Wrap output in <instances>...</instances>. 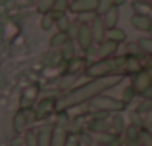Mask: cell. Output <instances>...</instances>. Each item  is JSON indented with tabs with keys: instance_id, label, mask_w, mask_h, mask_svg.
<instances>
[{
	"instance_id": "cell-1",
	"label": "cell",
	"mask_w": 152,
	"mask_h": 146,
	"mask_svg": "<svg viewBox=\"0 0 152 146\" xmlns=\"http://www.w3.org/2000/svg\"><path fill=\"white\" fill-rule=\"evenodd\" d=\"M123 83V75H114V77H102V79H89L83 85H77L58 96V112H67V110L79 108V106L91 102L98 94H104L108 90L115 89Z\"/></svg>"
},
{
	"instance_id": "cell-2",
	"label": "cell",
	"mask_w": 152,
	"mask_h": 146,
	"mask_svg": "<svg viewBox=\"0 0 152 146\" xmlns=\"http://www.w3.org/2000/svg\"><path fill=\"white\" fill-rule=\"evenodd\" d=\"M125 54L123 56H110V58H98V60L91 62L85 69V77L89 79H102V77H114V75H125Z\"/></svg>"
},
{
	"instance_id": "cell-3",
	"label": "cell",
	"mask_w": 152,
	"mask_h": 146,
	"mask_svg": "<svg viewBox=\"0 0 152 146\" xmlns=\"http://www.w3.org/2000/svg\"><path fill=\"white\" fill-rule=\"evenodd\" d=\"M91 113H118L123 112L127 108V104L121 100V98L110 96V94H98L96 98H93L91 102H87Z\"/></svg>"
},
{
	"instance_id": "cell-4",
	"label": "cell",
	"mask_w": 152,
	"mask_h": 146,
	"mask_svg": "<svg viewBox=\"0 0 152 146\" xmlns=\"http://www.w3.org/2000/svg\"><path fill=\"white\" fill-rule=\"evenodd\" d=\"M33 123H37L35 108H19L12 117V127H14V133H18V135L27 133L33 127Z\"/></svg>"
},
{
	"instance_id": "cell-5",
	"label": "cell",
	"mask_w": 152,
	"mask_h": 146,
	"mask_svg": "<svg viewBox=\"0 0 152 146\" xmlns=\"http://www.w3.org/2000/svg\"><path fill=\"white\" fill-rule=\"evenodd\" d=\"M131 86L135 89L137 96H145L152 90V58L135 77H131Z\"/></svg>"
},
{
	"instance_id": "cell-6",
	"label": "cell",
	"mask_w": 152,
	"mask_h": 146,
	"mask_svg": "<svg viewBox=\"0 0 152 146\" xmlns=\"http://www.w3.org/2000/svg\"><path fill=\"white\" fill-rule=\"evenodd\" d=\"M35 108V115H37V121H48L54 113H58V98L56 96H46L41 98Z\"/></svg>"
},
{
	"instance_id": "cell-7",
	"label": "cell",
	"mask_w": 152,
	"mask_h": 146,
	"mask_svg": "<svg viewBox=\"0 0 152 146\" xmlns=\"http://www.w3.org/2000/svg\"><path fill=\"white\" fill-rule=\"evenodd\" d=\"M75 44L83 50V52H91L93 46L96 44L94 42V37H93V29H91V23L87 21H81L79 25V31H77V37H75Z\"/></svg>"
},
{
	"instance_id": "cell-8",
	"label": "cell",
	"mask_w": 152,
	"mask_h": 146,
	"mask_svg": "<svg viewBox=\"0 0 152 146\" xmlns=\"http://www.w3.org/2000/svg\"><path fill=\"white\" fill-rule=\"evenodd\" d=\"M98 0H71L69 12L75 15H87V14H96Z\"/></svg>"
},
{
	"instance_id": "cell-9",
	"label": "cell",
	"mask_w": 152,
	"mask_h": 146,
	"mask_svg": "<svg viewBox=\"0 0 152 146\" xmlns=\"http://www.w3.org/2000/svg\"><path fill=\"white\" fill-rule=\"evenodd\" d=\"M54 139V121H46L37 129V144L35 146H52Z\"/></svg>"
},
{
	"instance_id": "cell-10",
	"label": "cell",
	"mask_w": 152,
	"mask_h": 146,
	"mask_svg": "<svg viewBox=\"0 0 152 146\" xmlns=\"http://www.w3.org/2000/svg\"><path fill=\"white\" fill-rule=\"evenodd\" d=\"M89 135H93V133H89ZM93 137H94V142H96L98 146H123V135L102 133V135H93Z\"/></svg>"
},
{
	"instance_id": "cell-11",
	"label": "cell",
	"mask_w": 152,
	"mask_h": 146,
	"mask_svg": "<svg viewBox=\"0 0 152 146\" xmlns=\"http://www.w3.org/2000/svg\"><path fill=\"white\" fill-rule=\"evenodd\" d=\"M91 62L87 60L85 56H75L71 58L69 62H66V75H79V73H85L87 65Z\"/></svg>"
},
{
	"instance_id": "cell-12",
	"label": "cell",
	"mask_w": 152,
	"mask_h": 146,
	"mask_svg": "<svg viewBox=\"0 0 152 146\" xmlns=\"http://www.w3.org/2000/svg\"><path fill=\"white\" fill-rule=\"evenodd\" d=\"M91 29H93V37H94V42L96 44H100L102 41H106V23H104L102 15H94L93 19H91Z\"/></svg>"
},
{
	"instance_id": "cell-13",
	"label": "cell",
	"mask_w": 152,
	"mask_h": 146,
	"mask_svg": "<svg viewBox=\"0 0 152 146\" xmlns=\"http://www.w3.org/2000/svg\"><path fill=\"white\" fill-rule=\"evenodd\" d=\"M129 23L133 25V29L141 31V33H148L152 29V17L148 15H142V14H133L129 19Z\"/></svg>"
},
{
	"instance_id": "cell-14",
	"label": "cell",
	"mask_w": 152,
	"mask_h": 146,
	"mask_svg": "<svg viewBox=\"0 0 152 146\" xmlns=\"http://www.w3.org/2000/svg\"><path fill=\"white\" fill-rule=\"evenodd\" d=\"M37 96H39V85L33 83V85L25 86V90L21 92V106L19 108H33Z\"/></svg>"
},
{
	"instance_id": "cell-15",
	"label": "cell",
	"mask_w": 152,
	"mask_h": 146,
	"mask_svg": "<svg viewBox=\"0 0 152 146\" xmlns=\"http://www.w3.org/2000/svg\"><path fill=\"white\" fill-rule=\"evenodd\" d=\"M127 62H125V75L127 77H135L139 71H141L145 65H142V60L139 56H129V54H125Z\"/></svg>"
},
{
	"instance_id": "cell-16",
	"label": "cell",
	"mask_w": 152,
	"mask_h": 146,
	"mask_svg": "<svg viewBox=\"0 0 152 146\" xmlns=\"http://www.w3.org/2000/svg\"><path fill=\"white\" fill-rule=\"evenodd\" d=\"M118 48H119L118 42L102 41L100 44H96V54L100 58H110V56H115V54H118Z\"/></svg>"
},
{
	"instance_id": "cell-17",
	"label": "cell",
	"mask_w": 152,
	"mask_h": 146,
	"mask_svg": "<svg viewBox=\"0 0 152 146\" xmlns=\"http://www.w3.org/2000/svg\"><path fill=\"white\" fill-rule=\"evenodd\" d=\"M110 121H112V133H115V135H123L125 127L129 125V123H125V119H123L121 112L110 113Z\"/></svg>"
},
{
	"instance_id": "cell-18",
	"label": "cell",
	"mask_w": 152,
	"mask_h": 146,
	"mask_svg": "<svg viewBox=\"0 0 152 146\" xmlns=\"http://www.w3.org/2000/svg\"><path fill=\"white\" fill-rule=\"evenodd\" d=\"M69 41H73V38L69 37V33H66V31H56L50 37V46L52 48H62V46L67 44Z\"/></svg>"
},
{
	"instance_id": "cell-19",
	"label": "cell",
	"mask_w": 152,
	"mask_h": 146,
	"mask_svg": "<svg viewBox=\"0 0 152 146\" xmlns=\"http://www.w3.org/2000/svg\"><path fill=\"white\" fill-rule=\"evenodd\" d=\"M152 112V94H145V96H141V100H139L137 108H135V113L137 115H146V113Z\"/></svg>"
},
{
	"instance_id": "cell-20",
	"label": "cell",
	"mask_w": 152,
	"mask_h": 146,
	"mask_svg": "<svg viewBox=\"0 0 152 146\" xmlns=\"http://www.w3.org/2000/svg\"><path fill=\"white\" fill-rule=\"evenodd\" d=\"M106 41H112V42H118V44H123L127 41V33L119 27H112V29L106 31Z\"/></svg>"
},
{
	"instance_id": "cell-21",
	"label": "cell",
	"mask_w": 152,
	"mask_h": 146,
	"mask_svg": "<svg viewBox=\"0 0 152 146\" xmlns=\"http://www.w3.org/2000/svg\"><path fill=\"white\" fill-rule=\"evenodd\" d=\"M69 2L71 0H54V6H52V10H50V15L56 19V17H60V15L67 14V12H69Z\"/></svg>"
},
{
	"instance_id": "cell-22",
	"label": "cell",
	"mask_w": 152,
	"mask_h": 146,
	"mask_svg": "<svg viewBox=\"0 0 152 146\" xmlns=\"http://www.w3.org/2000/svg\"><path fill=\"white\" fill-rule=\"evenodd\" d=\"M104 23H106L108 29H112V27H118V21H119V6H114L110 12H106V14L102 15Z\"/></svg>"
},
{
	"instance_id": "cell-23",
	"label": "cell",
	"mask_w": 152,
	"mask_h": 146,
	"mask_svg": "<svg viewBox=\"0 0 152 146\" xmlns=\"http://www.w3.org/2000/svg\"><path fill=\"white\" fill-rule=\"evenodd\" d=\"M133 10H135V14H142V15L152 17V6H150L148 0H135L133 2Z\"/></svg>"
},
{
	"instance_id": "cell-24",
	"label": "cell",
	"mask_w": 152,
	"mask_h": 146,
	"mask_svg": "<svg viewBox=\"0 0 152 146\" xmlns=\"http://www.w3.org/2000/svg\"><path fill=\"white\" fill-rule=\"evenodd\" d=\"M60 54H62V60L64 62H69L71 58L77 56V54H75V41H69L67 44H64L62 48H60Z\"/></svg>"
},
{
	"instance_id": "cell-25",
	"label": "cell",
	"mask_w": 152,
	"mask_h": 146,
	"mask_svg": "<svg viewBox=\"0 0 152 146\" xmlns=\"http://www.w3.org/2000/svg\"><path fill=\"white\" fill-rule=\"evenodd\" d=\"M114 6H119V0H98L96 15H104L106 12H110Z\"/></svg>"
},
{
	"instance_id": "cell-26",
	"label": "cell",
	"mask_w": 152,
	"mask_h": 146,
	"mask_svg": "<svg viewBox=\"0 0 152 146\" xmlns=\"http://www.w3.org/2000/svg\"><path fill=\"white\" fill-rule=\"evenodd\" d=\"M137 42H139L142 52L148 58H152V37H141V38H137Z\"/></svg>"
},
{
	"instance_id": "cell-27",
	"label": "cell",
	"mask_w": 152,
	"mask_h": 146,
	"mask_svg": "<svg viewBox=\"0 0 152 146\" xmlns=\"http://www.w3.org/2000/svg\"><path fill=\"white\" fill-rule=\"evenodd\" d=\"M71 19L67 17V14L60 15V17H56V27H58V31H66V33H69V27H71Z\"/></svg>"
},
{
	"instance_id": "cell-28",
	"label": "cell",
	"mask_w": 152,
	"mask_h": 146,
	"mask_svg": "<svg viewBox=\"0 0 152 146\" xmlns=\"http://www.w3.org/2000/svg\"><path fill=\"white\" fill-rule=\"evenodd\" d=\"M125 54H129V56H139V58L146 56V54L141 50V46H139V42H137V41H135V42H127V46H125Z\"/></svg>"
},
{
	"instance_id": "cell-29",
	"label": "cell",
	"mask_w": 152,
	"mask_h": 146,
	"mask_svg": "<svg viewBox=\"0 0 152 146\" xmlns=\"http://www.w3.org/2000/svg\"><path fill=\"white\" fill-rule=\"evenodd\" d=\"M64 146H81V135L75 133V131H67V137H66Z\"/></svg>"
},
{
	"instance_id": "cell-30",
	"label": "cell",
	"mask_w": 152,
	"mask_h": 146,
	"mask_svg": "<svg viewBox=\"0 0 152 146\" xmlns=\"http://www.w3.org/2000/svg\"><path fill=\"white\" fill-rule=\"evenodd\" d=\"M52 6H54V0H37V12H39L41 15L50 14Z\"/></svg>"
},
{
	"instance_id": "cell-31",
	"label": "cell",
	"mask_w": 152,
	"mask_h": 146,
	"mask_svg": "<svg viewBox=\"0 0 152 146\" xmlns=\"http://www.w3.org/2000/svg\"><path fill=\"white\" fill-rule=\"evenodd\" d=\"M139 142H141V146H152V133L146 127H141V133H139Z\"/></svg>"
},
{
	"instance_id": "cell-32",
	"label": "cell",
	"mask_w": 152,
	"mask_h": 146,
	"mask_svg": "<svg viewBox=\"0 0 152 146\" xmlns=\"http://www.w3.org/2000/svg\"><path fill=\"white\" fill-rule=\"evenodd\" d=\"M133 98H137V92H135V89H133V86H131V83H129V85H127L125 89H123V94H121V100L125 102V104H129V102L133 100Z\"/></svg>"
},
{
	"instance_id": "cell-33",
	"label": "cell",
	"mask_w": 152,
	"mask_h": 146,
	"mask_svg": "<svg viewBox=\"0 0 152 146\" xmlns=\"http://www.w3.org/2000/svg\"><path fill=\"white\" fill-rule=\"evenodd\" d=\"M54 25H56V19L52 17L50 14H45V15H42V17H41V27H42V29H45V31L52 29V27H54Z\"/></svg>"
},
{
	"instance_id": "cell-34",
	"label": "cell",
	"mask_w": 152,
	"mask_h": 146,
	"mask_svg": "<svg viewBox=\"0 0 152 146\" xmlns=\"http://www.w3.org/2000/svg\"><path fill=\"white\" fill-rule=\"evenodd\" d=\"M123 146H141L139 139H123Z\"/></svg>"
},
{
	"instance_id": "cell-35",
	"label": "cell",
	"mask_w": 152,
	"mask_h": 146,
	"mask_svg": "<svg viewBox=\"0 0 152 146\" xmlns=\"http://www.w3.org/2000/svg\"><path fill=\"white\" fill-rule=\"evenodd\" d=\"M148 37H152V29H150V31H148Z\"/></svg>"
},
{
	"instance_id": "cell-36",
	"label": "cell",
	"mask_w": 152,
	"mask_h": 146,
	"mask_svg": "<svg viewBox=\"0 0 152 146\" xmlns=\"http://www.w3.org/2000/svg\"><path fill=\"white\" fill-rule=\"evenodd\" d=\"M148 2H150V6H152V0H148Z\"/></svg>"
}]
</instances>
